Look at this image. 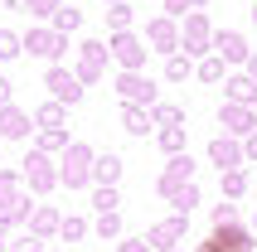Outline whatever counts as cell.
Here are the masks:
<instances>
[{
    "mask_svg": "<svg viewBox=\"0 0 257 252\" xmlns=\"http://www.w3.org/2000/svg\"><path fill=\"white\" fill-rule=\"evenodd\" d=\"M92 160H97V151H92L87 141H73L68 151H63V165H58L63 184H68V189H87V184H92Z\"/></svg>",
    "mask_w": 257,
    "mask_h": 252,
    "instance_id": "obj_1",
    "label": "cell"
},
{
    "mask_svg": "<svg viewBox=\"0 0 257 252\" xmlns=\"http://www.w3.org/2000/svg\"><path fill=\"white\" fill-rule=\"evenodd\" d=\"M25 180H29V189H34V194H49L54 184H63V175L54 170L49 151H39V146H34V151L25 155Z\"/></svg>",
    "mask_w": 257,
    "mask_h": 252,
    "instance_id": "obj_2",
    "label": "cell"
},
{
    "mask_svg": "<svg viewBox=\"0 0 257 252\" xmlns=\"http://www.w3.org/2000/svg\"><path fill=\"white\" fill-rule=\"evenodd\" d=\"M107 49H112V58H116L126 73H141V68H146V39H136L131 29L112 34V44H107Z\"/></svg>",
    "mask_w": 257,
    "mask_h": 252,
    "instance_id": "obj_3",
    "label": "cell"
},
{
    "mask_svg": "<svg viewBox=\"0 0 257 252\" xmlns=\"http://www.w3.org/2000/svg\"><path fill=\"white\" fill-rule=\"evenodd\" d=\"M252 233L247 228H238V223H223V228H214L209 233V242H204L199 252H252Z\"/></svg>",
    "mask_w": 257,
    "mask_h": 252,
    "instance_id": "obj_4",
    "label": "cell"
},
{
    "mask_svg": "<svg viewBox=\"0 0 257 252\" xmlns=\"http://www.w3.org/2000/svg\"><path fill=\"white\" fill-rule=\"evenodd\" d=\"M185 228H189V213H175V218H165V223L151 228L146 242H151L156 252H175V247H185Z\"/></svg>",
    "mask_w": 257,
    "mask_h": 252,
    "instance_id": "obj_5",
    "label": "cell"
},
{
    "mask_svg": "<svg viewBox=\"0 0 257 252\" xmlns=\"http://www.w3.org/2000/svg\"><path fill=\"white\" fill-rule=\"evenodd\" d=\"M180 49L185 54H209L214 49V29H209V20H204L199 10L185 15V34H180Z\"/></svg>",
    "mask_w": 257,
    "mask_h": 252,
    "instance_id": "obj_6",
    "label": "cell"
},
{
    "mask_svg": "<svg viewBox=\"0 0 257 252\" xmlns=\"http://www.w3.org/2000/svg\"><path fill=\"white\" fill-rule=\"evenodd\" d=\"M116 97H121V102H141V107H156V83H151L146 73H126V68H121V78H116Z\"/></svg>",
    "mask_w": 257,
    "mask_h": 252,
    "instance_id": "obj_7",
    "label": "cell"
},
{
    "mask_svg": "<svg viewBox=\"0 0 257 252\" xmlns=\"http://www.w3.org/2000/svg\"><path fill=\"white\" fill-rule=\"evenodd\" d=\"M218 126H223V131H228V136H252L257 131V116H252V107H243V102H223V107H218Z\"/></svg>",
    "mask_w": 257,
    "mask_h": 252,
    "instance_id": "obj_8",
    "label": "cell"
},
{
    "mask_svg": "<svg viewBox=\"0 0 257 252\" xmlns=\"http://www.w3.org/2000/svg\"><path fill=\"white\" fill-rule=\"evenodd\" d=\"M25 49H29L34 58H49V63H54V58L68 49V39H63V34L49 25V29H29V34H25Z\"/></svg>",
    "mask_w": 257,
    "mask_h": 252,
    "instance_id": "obj_9",
    "label": "cell"
},
{
    "mask_svg": "<svg viewBox=\"0 0 257 252\" xmlns=\"http://www.w3.org/2000/svg\"><path fill=\"white\" fill-rule=\"evenodd\" d=\"M44 87L54 92V102H68V107H73V102H78V97H83V83H78V73L58 68V63H54V68H49V73H44Z\"/></svg>",
    "mask_w": 257,
    "mask_h": 252,
    "instance_id": "obj_10",
    "label": "cell"
},
{
    "mask_svg": "<svg viewBox=\"0 0 257 252\" xmlns=\"http://www.w3.org/2000/svg\"><path fill=\"white\" fill-rule=\"evenodd\" d=\"M209 160H214L218 170H243L247 165V151L238 146V136H214V141H209Z\"/></svg>",
    "mask_w": 257,
    "mask_h": 252,
    "instance_id": "obj_11",
    "label": "cell"
},
{
    "mask_svg": "<svg viewBox=\"0 0 257 252\" xmlns=\"http://www.w3.org/2000/svg\"><path fill=\"white\" fill-rule=\"evenodd\" d=\"M107 54H112V49H107L102 39H87V44H83V58H78V68H73V73H78V83H97Z\"/></svg>",
    "mask_w": 257,
    "mask_h": 252,
    "instance_id": "obj_12",
    "label": "cell"
},
{
    "mask_svg": "<svg viewBox=\"0 0 257 252\" xmlns=\"http://www.w3.org/2000/svg\"><path fill=\"white\" fill-rule=\"evenodd\" d=\"M214 54L223 58V63H247L252 49H247V39L238 29H214Z\"/></svg>",
    "mask_w": 257,
    "mask_h": 252,
    "instance_id": "obj_13",
    "label": "cell"
},
{
    "mask_svg": "<svg viewBox=\"0 0 257 252\" xmlns=\"http://www.w3.org/2000/svg\"><path fill=\"white\" fill-rule=\"evenodd\" d=\"M146 44H156L165 58H170V54H180V29H175V20H170V15H160V20H151V25H146Z\"/></svg>",
    "mask_w": 257,
    "mask_h": 252,
    "instance_id": "obj_14",
    "label": "cell"
},
{
    "mask_svg": "<svg viewBox=\"0 0 257 252\" xmlns=\"http://www.w3.org/2000/svg\"><path fill=\"white\" fill-rule=\"evenodd\" d=\"M189 180H194V160H189V151L185 155H170V165H165V175H160V194L170 199L175 189H185Z\"/></svg>",
    "mask_w": 257,
    "mask_h": 252,
    "instance_id": "obj_15",
    "label": "cell"
},
{
    "mask_svg": "<svg viewBox=\"0 0 257 252\" xmlns=\"http://www.w3.org/2000/svg\"><path fill=\"white\" fill-rule=\"evenodd\" d=\"M29 131H34V116H29V112H20L15 102L0 107V136H5V141H25Z\"/></svg>",
    "mask_w": 257,
    "mask_h": 252,
    "instance_id": "obj_16",
    "label": "cell"
},
{
    "mask_svg": "<svg viewBox=\"0 0 257 252\" xmlns=\"http://www.w3.org/2000/svg\"><path fill=\"white\" fill-rule=\"evenodd\" d=\"M156 126V116L146 112L141 102H121V131H131V136H146Z\"/></svg>",
    "mask_w": 257,
    "mask_h": 252,
    "instance_id": "obj_17",
    "label": "cell"
},
{
    "mask_svg": "<svg viewBox=\"0 0 257 252\" xmlns=\"http://www.w3.org/2000/svg\"><path fill=\"white\" fill-rule=\"evenodd\" d=\"M223 87H228V102H243V107L257 102V78L252 73H233V78H223Z\"/></svg>",
    "mask_w": 257,
    "mask_h": 252,
    "instance_id": "obj_18",
    "label": "cell"
},
{
    "mask_svg": "<svg viewBox=\"0 0 257 252\" xmlns=\"http://www.w3.org/2000/svg\"><path fill=\"white\" fill-rule=\"evenodd\" d=\"M58 228H63V213L49 209V204H39V209H34V218H29V233H39V238H54Z\"/></svg>",
    "mask_w": 257,
    "mask_h": 252,
    "instance_id": "obj_19",
    "label": "cell"
},
{
    "mask_svg": "<svg viewBox=\"0 0 257 252\" xmlns=\"http://www.w3.org/2000/svg\"><path fill=\"white\" fill-rule=\"evenodd\" d=\"M116 180H121V155L102 151L97 160H92V184H116Z\"/></svg>",
    "mask_w": 257,
    "mask_h": 252,
    "instance_id": "obj_20",
    "label": "cell"
},
{
    "mask_svg": "<svg viewBox=\"0 0 257 252\" xmlns=\"http://www.w3.org/2000/svg\"><path fill=\"white\" fill-rule=\"evenodd\" d=\"M218 184H223V199H243L247 194V170H218Z\"/></svg>",
    "mask_w": 257,
    "mask_h": 252,
    "instance_id": "obj_21",
    "label": "cell"
},
{
    "mask_svg": "<svg viewBox=\"0 0 257 252\" xmlns=\"http://www.w3.org/2000/svg\"><path fill=\"white\" fill-rule=\"evenodd\" d=\"M34 126L39 131H58L63 126V102H44L39 112H34Z\"/></svg>",
    "mask_w": 257,
    "mask_h": 252,
    "instance_id": "obj_22",
    "label": "cell"
},
{
    "mask_svg": "<svg viewBox=\"0 0 257 252\" xmlns=\"http://www.w3.org/2000/svg\"><path fill=\"white\" fill-rule=\"evenodd\" d=\"M160 151L165 155H185V126H160Z\"/></svg>",
    "mask_w": 257,
    "mask_h": 252,
    "instance_id": "obj_23",
    "label": "cell"
},
{
    "mask_svg": "<svg viewBox=\"0 0 257 252\" xmlns=\"http://www.w3.org/2000/svg\"><path fill=\"white\" fill-rule=\"evenodd\" d=\"M15 199H20V175L0 170V209H15Z\"/></svg>",
    "mask_w": 257,
    "mask_h": 252,
    "instance_id": "obj_24",
    "label": "cell"
},
{
    "mask_svg": "<svg viewBox=\"0 0 257 252\" xmlns=\"http://www.w3.org/2000/svg\"><path fill=\"white\" fill-rule=\"evenodd\" d=\"M194 73H199V83H223V58H218V54H204Z\"/></svg>",
    "mask_w": 257,
    "mask_h": 252,
    "instance_id": "obj_25",
    "label": "cell"
},
{
    "mask_svg": "<svg viewBox=\"0 0 257 252\" xmlns=\"http://www.w3.org/2000/svg\"><path fill=\"white\" fill-rule=\"evenodd\" d=\"M189 73H194V63H189V54H170V58H165V78H170V83H185Z\"/></svg>",
    "mask_w": 257,
    "mask_h": 252,
    "instance_id": "obj_26",
    "label": "cell"
},
{
    "mask_svg": "<svg viewBox=\"0 0 257 252\" xmlns=\"http://www.w3.org/2000/svg\"><path fill=\"white\" fill-rule=\"evenodd\" d=\"M116 204H121V199H116V184H97V189H92V209L97 213H116Z\"/></svg>",
    "mask_w": 257,
    "mask_h": 252,
    "instance_id": "obj_27",
    "label": "cell"
},
{
    "mask_svg": "<svg viewBox=\"0 0 257 252\" xmlns=\"http://www.w3.org/2000/svg\"><path fill=\"white\" fill-rule=\"evenodd\" d=\"M15 54H25V34H15V29H0V63H10Z\"/></svg>",
    "mask_w": 257,
    "mask_h": 252,
    "instance_id": "obj_28",
    "label": "cell"
},
{
    "mask_svg": "<svg viewBox=\"0 0 257 252\" xmlns=\"http://www.w3.org/2000/svg\"><path fill=\"white\" fill-rule=\"evenodd\" d=\"M5 252H44V238H39V233H29V228H20Z\"/></svg>",
    "mask_w": 257,
    "mask_h": 252,
    "instance_id": "obj_29",
    "label": "cell"
},
{
    "mask_svg": "<svg viewBox=\"0 0 257 252\" xmlns=\"http://www.w3.org/2000/svg\"><path fill=\"white\" fill-rule=\"evenodd\" d=\"M49 20H54V29H58V34H68V29H78V25H83V15L73 10V5H58Z\"/></svg>",
    "mask_w": 257,
    "mask_h": 252,
    "instance_id": "obj_30",
    "label": "cell"
},
{
    "mask_svg": "<svg viewBox=\"0 0 257 252\" xmlns=\"http://www.w3.org/2000/svg\"><path fill=\"white\" fill-rule=\"evenodd\" d=\"M107 29H112V34L131 29V5H126V0H121V5H107Z\"/></svg>",
    "mask_w": 257,
    "mask_h": 252,
    "instance_id": "obj_31",
    "label": "cell"
},
{
    "mask_svg": "<svg viewBox=\"0 0 257 252\" xmlns=\"http://www.w3.org/2000/svg\"><path fill=\"white\" fill-rule=\"evenodd\" d=\"M194 204H199V189H194V184H185V189H175V194H170V209L175 213H189Z\"/></svg>",
    "mask_w": 257,
    "mask_h": 252,
    "instance_id": "obj_32",
    "label": "cell"
},
{
    "mask_svg": "<svg viewBox=\"0 0 257 252\" xmlns=\"http://www.w3.org/2000/svg\"><path fill=\"white\" fill-rule=\"evenodd\" d=\"M151 116H156V126H180V121H185V112H180V107H170V102H156V107H151Z\"/></svg>",
    "mask_w": 257,
    "mask_h": 252,
    "instance_id": "obj_33",
    "label": "cell"
},
{
    "mask_svg": "<svg viewBox=\"0 0 257 252\" xmlns=\"http://www.w3.org/2000/svg\"><path fill=\"white\" fill-rule=\"evenodd\" d=\"M73 141H68V131L58 126V131H39V151H68Z\"/></svg>",
    "mask_w": 257,
    "mask_h": 252,
    "instance_id": "obj_34",
    "label": "cell"
},
{
    "mask_svg": "<svg viewBox=\"0 0 257 252\" xmlns=\"http://www.w3.org/2000/svg\"><path fill=\"white\" fill-rule=\"evenodd\" d=\"M209 218H214V228L238 223V204H233V199H223V204H214V209H209Z\"/></svg>",
    "mask_w": 257,
    "mask_h": 252,
    "instance_id": "obj_35",
    "label": "cell"
},
{
    "mask_svg": "<svg viewBox=\"0 0 257 252\" xmlns=\"http://www.w3.org/2000/svg\"><path fill=\"white\" fill-rule=\"evenodd\" d=\"M97 238L107 242V238H121V218L116 213H97Z\"/></svg>",
    "mask_w": 257,
    "mask_h": 252,
    "instance_id": "obj_36",
    "label": "cell"
},
{
    "mask_svg": "<svg viewBox=\"0 0 257 252\" xmlns=\"http://www.w3.org/2000/svg\"><path fill=\"white\" fill-rule=\"evenodd\" d=\"M58 238H63V242H78V238H87V218H63Z\"/></svg>",
    "mask_w": 257,
    "mask_h": 252,
    "instance_id": "obj_37",
    "label": "cell"
},
{
    "mask_svg": "<svg viewBox=\"0 0 257 252\" xmlns=\"http://www.w3.org/2000/svg\"><path fill=\"white\" fill-rule=\"evenodd\" d=\"M199 5L204 0H165V15H170V20H185V15H194Z\"/></svg>",
    "mask_w": 257,
    "mask_h": 252,
    "instance_id": "obj_38",
    "label": "cell"
},
{
    "mask_svg": "<svg viewBox=\"0 0 257 252\" xmlns=\"http://www.w3.org/2000/svg\"><path fill=\"white\" fill-rule=\"evenodd\" d=\"M116 252H156V247H151V242H146V238H126V242H121V247H116Z\"/></svg>",
    "mask_w": 257,
    "mask_h": 252,
    "instance_id": "obj_39",
    "label": "cell"
},
{
    "mask_svg": "<svg viewBox=\"0 0 257 252\" xmlns=\"http://www.w3.org/2000/svg\"><path fill=\"white\" fill-rule=\"evenodd\" d=\"M25 5H29L34 15H54V10H58V0H25Z\"/></svg>",
    "mask_w": 257,
    "mask_h": 252,
    "instance_id": "obj_40",
    "label": "cell"
},
{
    "mask_svg": "<svg viewBox=\"0 0 257 252\" xmlns=\"http://www.w3.org/2000/svg\"><path fill=\"white\" fill-rule=\"evenodd\" d=\"M243 151H247V165H257V131H252V136L243 141Z\"/></svg>",
    "mask_w": 257,
    "mask_h": 252,
    "instance_id": "obj_41",
    "label": "cell"
},
{
    "mask_svg": "<svg viewBox=\"0 0 257 252\" xmlns=\"http://www.w3.org/2000/svg\"><path fill=\"white\" fill-rule=\"evenodd\" d=\"M0 107H10V83L0 78Z\"/></svg>",
    "mask_w": 257,
    "mask_h": 252,
    "instance_id": "obj_42",
    "label": "cell"
},
{
    "mask_svg": "<svg viewBox=\"0 0 257 252\" xmlns=\"http://www.w3.org/2000/svg\"><path fill=\"white\" fill-rule=\"evenodd\" d=\"M247 73H252V78H257V54H252V58H247Z\"/></svg>",
    "mask_w": 257,
    "mask_h": 252,
    "instance_id": "obj_43",
    "label": "cell"
},
{
    "mask_svg": "<svg viewBox=\"0 0 257 252\" xmlns=\"http://www.w3.org/2000/svg\"><path fill=\"white\" fill-rule=\"evenodd\" d=\"M5 233H10V228H0V252H5V247H10V242H5Z\"/></svg>",
    "mask_w": 257,
    "mask_h": 252,
    "instance_id": "obj_44",
    "label": "cell"
},
{
    "mask_svg": "<svg viewBox=\"0 0 257 252\" xmlns=\"http://www.w3.org/2000/svg\"><path fill=\"white\" fill-rule=\"evenodd\" d=\"M102 5H121V0H102Z\"/></svg>",
    "mask_w": 257,
    "mask_h": 252,
    "instance_id": "obj_45",
    "label": "cell"
},
{
    "mask_svg": "<svg viewBox=\"0 0 257 252\" xmlns=\"http://www.w3.org/2000/svg\"><path fill=\"white\" fill-rule=\"evenodd\" d=\"M252 25H257V5H252Z\"/></svg>",
    "mask_w": 257,
    "mask_h": 252,
    "instance_id": "obj_46",
    "label": "cell"
},
{
    "mask_svg": "<svg viewBox=\"0 0 257 252\" xmlns=\"http://www.w3.org/2000/svg\"><path fill=\"white\" fill-rule=\"evenodd\" d=\"M252 228H257V213H252Z\"/></svg>",
    "mask_w": 257,
    "mask_h": 252,
    "instance_id": "obj_47",
    "label": "cell"
},
{
    "mask_svg": "<svg viewBox=\"0 0 257 252\" xmlns=\"http://www.w3.org/2000/svg\"><path fill=\"white\" fill-rule=\"evenodd\" d=\"M175 252H185V247H175Z\"/></svg>",
    "mask_w": 257,
    "mask_h": 252,
    "instance_id": "obj_48",
    "label": "cell"
}]
</instances>
